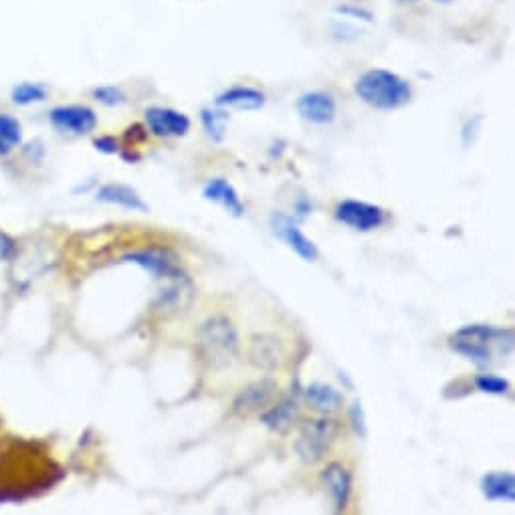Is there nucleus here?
Listing matches in <instances>:
<instances>
[{
  "label": "nucleus",
  "instance_id": "nucleus-1",
  "mask_svg": "<svg viewBox=\"0 0 515 515\" xmlns=\"http://www.w3.org/2000/svg\"><path fill=\"white\" fill-rule=\"evenodd\" d=\"M513 330L469 324L449 336V348L479 368L501 364L513 352Z\"/></svg>",
  "mask_w": 515,
  "mask_h": 515
},
{
  "label": "nucleus",
  "instance_id": "nucleus-2",
  "mask_svg": "<svg viewBox=\"0 0 515 515\" xmlns=\"http://www.w3.org/2000/svg\"><path fill=\"white\" fill-rule=\"evenodd\" d=\"M354 91L366 106L380 112L398 110L406 106L412 97L410 83L388 69H370L362 73L356 79Z\"/></svg>",
  "mask_w": 515,
  "mask_h": 515
},
{
  "label": "nucleus",
  "instance_id": "nucleus-3",
  "mask_svg": "<svg viewBox=\"0 0 515 515\" xmlns=\"http://www.w3.org/2000/svg\"><path fill=\"white\" fill-rule=\"evenodd\" d=\"M198 346L213 368H225L239 354V334L227 316H211L198 328Z\"/></svg>",
  "mask_w": 515,
  "mask_h": 515
},
{
  "label": "nucleus",
  "instance_id": "nucleus-4",
  "mask_svg": "<svg viewBox=\"0 0 515 515\" xmlns=\"http://www.w3.org/2000/svg\"><path fill=\"white\" fill-rule=\"evenodd\" d=\"M336 435H338V423L332 419L307 421L299 429L297 441L293 445L295 453L303 463L316 465L330 451Z\"/></svg>",
  "mask_w": 515,
  "mask_h": 515
},
{
  "label": "nucleus",
  "instance_id": "nucleus-5",
  "mask_svg": "<svg viewBox=\"0 0 515 515\" xmlns=\"http://www.w3.org/2000/svg\"><path fill=\"white\" fill-rule=\"evenodd\" d=\"M334 215L342 225H346L354 231H360V233L376 231L386 221V213L380 209L378 204H370L364 200H352V198L342 200L336 206Z\"/></svg>",
  "mask_w": 515,
  "mask_h": 515
},
{
  "label": "nucleus",
  "instance_id": "nucleus-6",
  "mask_svg": "<svg viewBox=\"0 0 515 515\" xmlns=\"http://www.w3.org/2000/svg\"><path fill=\"white\" fill-rule=\"evenodd\" d=\"M271 229L275 237H279L297 257H301L307 263H316L320 257L318 245L303 235V231L297 227V223L285 215V213H273L271 215Z\"/></svg>",
  "mask_w": 515,
  "mask_h": 515
},
{
  "label": "nucleus",
  "instance_id": "nucleus-7",
  "mask_svg": "<svg viewBox=\"0 0 515 515\" xmlns=\"http://www.w3.org/2000/svg\"><path fill=\"white\" fill-rule=\"evenodd\" d=\"M122 263H134L138 267H142L144 271H148L150 275H154L156 279H170L176 277L182 271L178 257L162 247H148L142 251H134V253H126L122 259Z\"/></svg>",
  "mask_w": 515,
  "mask_h": 515
},
{
  "label": "nucleus",
  "instance_id": "nucleus-8",
  "mask_svg": "<svg viewBox=\"0 0 515 515\" xmlns=\"http://www.w3.org/2000/svg\"><path fill=\"white\" fill-rule=\"evenodd\" d=\"M297 114L316 126H326L336 120L338 114V103L332 93L328 91H305L297 97Z\"/></svg>",
  "mask_w": 515,
  "mask_h": 515
},
{
  "label": "nucleus",
  "instance_id": "nucleus-9",
  "mask_svg": "<svg viewBox=\"0 0 515 515\" xmlns=\"http://www.w3.org/2000/svg\"><path fill=\"white\" fill-rule=\"evenodd\" d=\"M146 130L158 138H182L190 132V118L172 108H150L144 114Z\"/></svg>",
  "mask_w": 515,
  "mask_h": 515
},
{
  "label": "nucleus",
  "instance_id": "nucleus-10",
  "mask_svg": "<svg viewBox=\"0 0 515 515\" xmlns=\"http://www.w3.org/2000/svg\"><path fill=\"white\" fill-rule=\"evenodd\" d=\"M49 120L57 130L75 136L91 134L97 128V116L87 106H59L51 110Z\"/></svg>",
  "mask_w": 515,
  "mask_h": 515
},
{
  "label": "nucleus",
  "instance_id": "nucleus-11",
  "mask_svg": "<svg viewBox=\"0 0 515 515\" xmlns=\"http://www.w3.org/2000/svg\"><path fill=\"white\" fill-rule=\"evenodd\" d=\"M275 394H277V382L271 378H261V380L249 384L233 400L235 415H241V417L253 415V412L271 404Z\"/></svg>",
  "mask_w": 515,
  "mask_h": 515
},
{
  "label": "nucleus",
  "instance_id": "nucleus-12",
  "mask_svg": "<svg viewBox=\"0 0 515 515\" xmlns=\"http://www.w3.org/2000/svg\"><path fill=\"white\" fill-rule=\"evenodd\" d=\"M217 108L223 110H239V112H257L261 108H265V93L255 89V87H247V85H237V87H229L225 91H221L215 99Z\"/></svg>",
  "mask_w": 515,
  "mask_h": 515
},
{
  "label": "nucleus",
  "instance_id": "nucleus-13",
  "mask_svg": "<svg viewBox=\"0 0 515 515\" xmlns=\"http://www.w3.org/2000/svg\"><path fill=\"white\" fill-rule=\"evenodd\" d=\"M202 196H204V200L221 204L223 209L235 219H241L245 213V204H243L237 188L225 178H213L206 182L202 188Z\"/></svg>",
  "mask_w": 515,
  "mask_h": 515
},
{
  "label": "nucleus",
  "instance_id": "nucleus-14",
  "mask_svg": "<svg viewBox=\"0 0 515 515\" xmlns=\"http://www.w3.org/2000/svg\"><path fill=\"white\" fill-rule=\"evenodd\" d=\"M99 202L122 206L126 211H138V213H150L148 202L140 196V192L128 184H106L97 190L95 196Z\"/></svg>",
  "mask_w": 515,
  "mask_h": 515
},
{
  "label": "nucleus",
  "instance_id": "nucleus-15",
  "mask_svg": "<svg viewBox=\"0 0 515 515\" xmlns=\"http://www.w3.org/2000/svg\"><path fill=\"white\" fill-rule=\"evenodd\" d=\"M322 481L330 491L336 511H344L352 495V473L342 463H330L322 471Z\"/></svg>",
  "mask_w": 515,
  "mask_h": 515
},
{
  "label": "nucleus",
  "instance_id": "nucleus-16",
  "mask_svg": "<svg viewBox=\"0 0 515 515\" xmlns=\"http://www.w3.org/2000/svg\"><path fill=\"white\" fill-rule=\"evenodd\" d=\"M299 417V400L295 396H285L277 404H273L269 410L261 415L263 427H267L273 433H287L293 423Z\"/></svg>",
  "mask_w": 515,
  "mask_h": 515
},
{
  "label": "nucleus",
  "instance_id": "nucleus-17",
  "mask_svg": "<svg viewBox=\"0 0 515 515\" xmlns=\"http://www.w3.org/2000/svg\"><path fill=\"white\" fill-rule=\"evenodd\" d=\"M479 489L487 501H515V475L511 471H491L481 477Z\"/></svg>",
  "mask_w": 515,
  "mask_h": 515
},
{
  "label": "nucleus",
  "instance_id": "nucleus-18",
  "mask_svg": "<svg viewBox=\"0 0 515 515\" xmlns=\"http://www.w3.org/2000/svg\"><path fill=\"white\" fill-rule=\"evenodd\" d=\"M303 400L312 406L314 410H320V412H336L342 402H344V396L330 384H324V382H312L307 384L305 390H303Z\"/></svg>",
  "mask_w": 515,
  "mask_h": 515
},
{
  "label": "nucleus",
  "instance_id": "nucleus-19",
  "mask_svg": "<svg viewBox=\"0 0 515 515\" xmlns=\"http://www.w3.org/2000/svg\"><path fill=\"white\" fill-rule=\"evenodd\" d=\"M279 344L269 336H255L251 346V360L265 370H271L279 364Z\"/></svg>",
  "mask_w": 515,
  "mask_h": 515
},
{
  "label": "nucleus",
  "instance_id": "nucleus-20",
  "mask_svg": "<svg viewBox=\"0 0 515 515\" xmlns=\"http://www.w3.org/2000/svg\"><path fill=\"white\" fill-rule=\"evenodd\" d=\"M200 122H202V128H204L206 136H209L213 142H223L225 140L229 116L223 108H219V110H206L204 108L200 112Z\"/></svg>",
  "mask_w": 515,
  "mask_h": 515
},
{
  "label": "nucleus",
  "instance_id": "nucleus-21",
  "mask_svg": "<svg viewBox=\"0 0 515 515\" xmlns=\"http://www.w3.org/2000/svg\"><path fill=\"white\" fill-rule=\"evenodd\" d=\"M49 95V87L43 83H21L13 89V101L17 106H29V103L45 101Z\"/></svg>",
  "mask_w": 515,
  "mask_h": 515
},
{
  "label": "nucleus",
  "instance_id": "nucleus-22",
  "mask_svg": "<svg viewBox=\"0 0 515 515\" xmlns=\"http://www.w3.org/2000/svg\"><path fill=\"white\" fill-rule=\"evenodd\" d=\"M473 384H475V388H477L479 392H483V394H493V396H503V394H507V392L511 390V384H509L505 378L495 376V374H487V372L477 374L475 380H473Z\"/></svg>",
  "mask_w": 515,
  "mask_h": 515
},
{
  "label": "nucleus",
  "instance_id": "nucleus-23",
  "mask_svg": "<svg viewBox=\"0 0 515 515\" xmlns=\"http://www.w3.org/2000/svg\"><path fill=\"white\" fill-rule=\"evenodd\" d=\"M0 140H5L13 148L23 142V128L19 120L9 114H0Z\"/></svg>",
  "mask_w": 515,
  "mask_h": 515
},
{
  "label": "nucleus",
  "instance_id": "nucleus-24",
  "mask_svg": "<svg viewBox=\"0 0 515 515\" xmlns=\"http://www.w3.org/2000/svg\"><path fill=\"white\" fill-rule=\"evenodd\" d=\"M348 419H350V425L354 429V433L360 437V439H366L368 437V425H366V412H364V406L360 400H354L350 410H348Z\"/></svg>",
  "mask_w": 515,
  "mask_h": 515
},
{
  "label": "nucleus",
  "instance_id": "nucleus-25",
  "mask_svg": "<svg viewBox=\"0 0 515 515\" xmlns=\"http://www.w3.org/2000/svg\"><path fill=\"white\" fill-rule=\"evenodd\" d=\"M93 97L101 103H106V106H120V103L126 101V95L120 87L114 85H106V87H95L93 89Z\"/></svg>",
  "mask_w": 515,
  "mask_h": 515
},
{
  "label": "nucleus",
  "instance_id": "nucleus-26",
  "mask_svg": "<svg viewBox=\"0 0 515 515\" xmlns=\"http://www.w3.org/2000/svg\"><path fill=\"white\" fill-rule=\"evenodd\" d=\"M17 255V243L13 237L0 231V261H9Z\"/></svg>",
  "mask_w": 515,
  "mask_h": 515
},
{
  "label": "nucleus",
  "instance_id": "nucleus-27",
  "mask_svg": "<svg viewBox=\"0 0 515 515\" xmlns=\"http://www.w3.org/2000/svg\"><path fill=\"white\" fill-rule=\"evenodd\" d=\"M93 146H95V150H99L103 154H116V152H120V144L112 136H103V138L93 140Z\"/></svg>",
  "mask_w": 515,
  "mask_h": 515
},
{
  "label": "nucleus",
  "instance_id": "nucleus-28",
  "mask_svg": "<svg viewBox=\"0 0 515 515\" xmlns=\"http://www.w3.org/2000/svg\"><path fill=\"white\" fill-rule=\"evenodd\" d=\"M11 150H13L11 144H7L5 140H0V156H7Z\"/></svg>",
  "mask_w": 515,
  "mask_h": 515
},
{
  "label": "nucleus",
  "instance_id": "nucleus-29",
  "mask_svg": "<svg viewBox=\"0 0 515 515\" xmlns=\"http://www.w3.org/2000/svg\"><path fill=\"white\" fill-rule=\"evenodd\" d=\"M435 3H439V5H449V3H455V0H435Z\"/></svg>",
  "mask_w": 515,
  "mask_h": 515
},
{
  "label": "nucleus",
  "instance_id": "nucleus-30",
  "mask_svg": "<svg viewBox=\"0 0 515 515\" xmlns=\"http://www.w3.org/2000/svg\"><path fill=\"white\" fill-rule=\"evenodd\" d=\"M398 3H404V5H412V3H419V0H398Z\"/></svg>",
  "mask_w": 515,
  "mask_h": 515
}]
</instances>
